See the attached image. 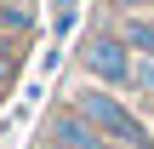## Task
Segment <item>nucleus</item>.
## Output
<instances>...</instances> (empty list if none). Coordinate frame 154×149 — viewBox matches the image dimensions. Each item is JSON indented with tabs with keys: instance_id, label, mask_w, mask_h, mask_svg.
Returning a JSON list of instances; mask_svg holds the SVG:
<instances>
[{
	"instance_id": "f257e3e1",
	"label": "nucleus",
	"mask_w": 154,
	"mask_h": 149,
	"mask_svg": "<svg viewBox=\"0 0 154 149\" xmlns=\"http://www.w3.org/2000/svg\"><path fill=\"white\" fill-rule=\"evenodd\" d=\"M69 103H74V109H80V115H86L109 144H120V149H154V126L126 103V98H120V92H114V86L91 80V86H80Z\"/></svg>"
},
{
	"instance_id": "f03ea898",
	"label": "nucleus",
	"mask_w": 154,
	"mask_h": 149,
	"mask_svg": "<svg viewBox=\"0 0 154 149\" xmlns=\"http://www.w3.org/2000/svg\"><path fill=\"white\" fill-rule=\"evenodd\" d=\"M80 69L91 75V80H103V86H131V75H137V52H131V40L120 34V29H91L86 40H80Z\"/></svg>"
},
{
	"instance_id": "7ed1b4c3",
	"label": "nucleus",
	"mask_w": 154,
	"mask_h": 149,
	"mask_svg": "<svg viewBox=\"0 0 154 149\" xmlns=\"http://www.w3.org/2000/svg\"><path fill=\"white\" fill-rule=\"evenodd\" d=\"M40 144H51V149H120V144H109L74 103H57L51 115H46V126H40Z\"/></svg>"
},
{
	"instance_id": "20e7f679",
	"label": "nucleus",
	"mask_w": 154,
	"mask_h": 149,
	"mask_svg": "<svg viewBox=\"0 0 154 149\" xmlns=\"http://www.w3.org/2000/svg\"><path fill=\"white\" fill-rule=\"evenodd\" d=\"M29 29H34L29 0H0V34H6V40H17V34H29Z\"/></svg>"
},
{
	"instance_id": "39448f33",
	"label": "nucleus",
	"mask_w": 154,
	"mask_h": 149,
	"mask_svg": "<svg viewBox=\"0 0 154 149\" xmlns=\"http://www.w3.org/2000/svg\"><path fill=\"white\" fill-rule=\"evenodd\" d=\"M11 80H17V46L0 34V92H11Z\"/></svg>"
},
{
	"instance_id": "423d86ee",
	"label": "nucleus",
	"mask_w": 154,
	"mask_h": 149,
	"mask_svg": "<svg viewBox=\"0 0 154 149\" xmlns=\"http://www.w3.org/2000/svg\"><path fill=\"white\" fill-rule=\"evenodd\" d=\"M131 92L154 103V57H137V75H131Z\"/></svg>"
},
{
	"instance_id": "0eeeda50",
	"label": "nucleus",
	"mask_w": 154,
	"mask_h": 149,
	"mask_svg": "<svg viewBox=\"0 0 154 149\" xmlns=\"http://www.w3.org/2000/svg\"><path fill=\"white\" fill-rule=\"evenodd\" d=\"M114 6H120V11H143L149 0H114Z\"/></svg>"
},
{
	"instance_id": "6e6552de",
	"label": "nucleus",
	"mask_w": 154,
	"mask_h": 149,
	"mask_svg": "<svg viewBox=\"0 0 154 149\" xmlns=\"http://www.w3.org/2000/svg\"><path fill=\"white\" fill-rule=\"evenodd\" d=\"M40 149H51V144H40Z\"/></svg>"
}]
</instances>
